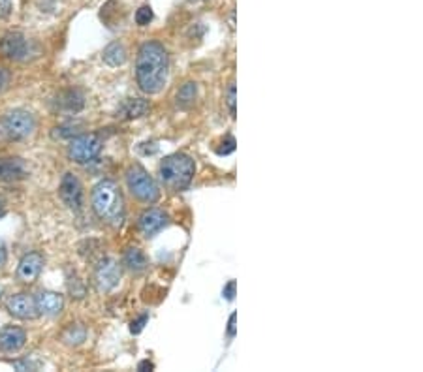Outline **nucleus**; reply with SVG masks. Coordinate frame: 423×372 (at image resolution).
I'll use <instances>...</instances> for the list:
<instances>
[{
    "label": "nucleus",
    "mask_w": 423,
    "mask_h": 372,
    "mask_svg": "<svg viewBox=\"0 0 423 372\" xmlns=\"http://www.w3.org/2000/svg\"><path fill=\"white\" fill-rule=\"evenodd\" d=\"M102 59L109 66H123L126 62V48H124L121 41H113V43H109L104 49Z\"/></svg>",
    "instance_id": "dca6fc26"
},
{
    "label": "nucleus",
    "mask_w": 423,
    "mask_h": 372,
    "mask_svg": "<svg viewBox=\"0 0 423 372\" xmlns=\"http://www.w3.org/2000/svg\"><path fill=\"white\" fill-rule=\"evenodd\" d=\"M235 288H237V284H235V280H231V282L224 288V297L228 299V301H231L235 297Z\"/></svg>",
    "instance_id": "a878e982"
},
{
    "label": "nucleus",
    "mask_w": 423,
    "mask_h": 372,
    "mask_svg": "<svg viewBox=\"0 0 423 372\" xmlns=\"http://www.w3.org/2000/svg\"><path fill=\"white\" fill-rule=\"evenodd\" d=\"M29 175V170L21 158H0V181H21Z\"/></svg>",
    "instance_id": "2eb2a0df"
},
{
    "label": "nucleus",
    "mask_w": 423,
    "mask_h": 372,
    "mask_svg": "<svg viewBox=\"0 0 423 372\" xmlns=\"http://www.w3.org/2000/svg\"><path fill=\"white\" fill-rule=\"evenodd\" d=\"M153 371L154 368V365L153 363H151V361H143V363H140V371Z\"/></svg>",
    "instance_id": "c756f323"
},
{
    "label": "nucleus",
    "mask_w": 423,
    "mask_h": 372,
    "mask_svg": "<svg viewBox=\"0 0 423 372\" xmlns=\"http://www.w3.org/2000/svg\"><path fill=\"white\" fill-rule=\"evenodd\" d=\"M196 96H198V87L196 83H184L179 92H177V106L179 107H190L196 102Z\"/></svg>",
    "instance_id": "6ab92c4d"
},
{
    "label": "nucleus",
    "mask_w": 423,
    "mask_h": 372,
    "mask_svg": "<svg viewBox=\"0 0 423 372\" xmlns=\"http://www.w3.org/2000/svg\"><path fill=\"white\" fill-rule=\"evenodd\" d=\"M149 102L147 100H141V98H134V100H128L123 106L121 113H123V117L126 118H137L143 117L145 113L149 111Z\"/></svg>",
    "instance_id": "a211bd4d"
},
{
    "label": "nucleus",
    "mask_w": 423,
    "mask_h": 372,
    "mask_svg": "<svg viewBox=\"0 0 423 372\" xmlns=\"http://www.w3.org/2000/svg\"><path fill=\"white\" fill-rule=\"evenodd\" d=\"M41 267H43V258H41L38 252L27 254L23 260L19 261L18 278L25 284L34 282L36 278H38V275L41 273Z\"/></svg>",
    "instance_id": "ddd939ff"
},
{
    "label": "nucleus",
    "mask_w": 423,
    "mask_h": 372,
    "mask_svg": "<svg viewBox=\"0 0 423 372\" xmlns=\"http://www.w3.org/2000/svg\"><path fill=\"white\" fill-rule=\"evenodd\" d=\"M8 310L12 316L19 319H32L38 316V308H36L34 297L27 296V294H18L8 299Z\"/></svg>",
    "instance_id": "9d476101"
},
{
    "label": "nucleus",
    "mask_w": 423,
    "mask_h": 372,
    "mask_svg": "<svg viewBox=\"0 0 423 372\" xmlns=\"http://www.w3.org/2000/svg\"><path fill=\"white\" fill-rule=\"evenodd\" d=\"M36 308H38V314L57 316L65 308V299L60 294H55V291H41L36 297Z\"/></svg>",
    "instance_id": "4468645a"
},
{
    "label": "nucleus",
    "mask_w": 423,
    "mask_h": 372,
    "mask_svg": "<svg viewBox=\"0 0 423 372\" xmlns=\"http://www.w3.org/2000/svg\"><path fill=\"white\" fill-rule=\"evenodd\" d=\"M151 21H153V10H151V6H141L135 12V23L140 25V27H145Z\"/></svg>",
    "instance_id": "412c9836"
},
{
    "label": "nucleus",
    "mask_w": 423,
    "mask_h": 372,
    "mask_svg": "<svg viewBox=\"0 0 423 372\" xmlns=\"http://www.w3.org/2000/svg\"><path fill=\"white\" fill-rule=\"evenodd\" d=\"M102 151V137L98 134H83L72 139L68 147V156L77 164H87L94 160Z\"/></svg>",
    "instance_id": "39448f33"
},
{
    "label": "nucleus",
    "mask_w": 423,
    "mask_h": 372,
    "mask_svg": "<svg viewBox=\"0 0 423 372\" xmlns=\"http://www.w3.org/2000/svg\"><path fill=\"white\" fill-rule=\"evenodd\" d=\"M220 145H222V147H218V151H217L220 156H222V154L226 156V154L234 153V151H235V139H234V137H228V139L220 143Z\"/></svg>",
    "instance_id": "4be33fe9"
},
{
    "label": "nucleus",
    "mask_w": 423,
    "mask_h": 372,
    "mask_svg": "<svg viewBox=\"0 0 423 372\" xmlns=\"http://www.w3.org/2000/svg\"><path fill=\"white\" fill-rule=\"evenodd\" d=\"M170 224V219L160 209H149L140 216V230L145 237H154Z\"/></svg>",
    "instance_id": "1a4fd4ad"
},
{
    "label": "nucleus",
    "mask_w": 423,
    "mask_h": 372,
    "mask_svg": "<svg viewBox=\"0 0 423 372\" xmlns=\"http://www.w3.org/2000/svg\"><path fill=\"white\" fill-rule=\"evenodd\" d=\"M25 343H27V333L21 327L8 325L4 329H0V352L13 354L23 348Z\"/></svg>",
    "instance_id": "f8f14e48"
},
{
    "label": "nucleus",
    "mask_w": 423,
    "mask_h": 372,
    "mask_svg": "<svg viewBox=\"0 0 423 372\" xmlns=\"http://www.w3.org/2000/svg\"><path fill=\"white\" fill-rule=\"evenodd\" d=\"M126 184H128L130 194L134 195L135 200L143 201V203H154L159 201L160 190L153 177L149 175L143 167L134 165L126 172Z\"/></svg>",
    "instance_id": "20e7f679"
},
{
    "label": "nucleus",
    "mask_w": 423,
    "mask_h": 372,
    "mask_svg": "<svg viewBox=\"0 0 423 372\" xmlns=\"http://www.w3.org/2000/svg\"><path fill=\"white\" fill-rule=\"evenodd\" d=\"M94 213L106 224L121 226L124 220V201L121 190L113 181H100L90 194Z\"/></svg>",
    "instance_id": "f03ea898"
},
{
    "label": "nucleus",
    "mask_w": 423,
    "mask_h": 372,
    "mask_svg": "<svg viewBox=\"0 0 423 372\" xmlns=\"http://www.w3.org/2000/svg\"><path fill=\"white\" fill-rule=\"evenodd\" d=\"M170 74V59L168 51L159 41H147L140 48L135 60V77L143 92L156 95L164 89Z\"/></svg>",
    "instance_id": "f257e3e1"
},
{
    "label": "nucleus",
    "mask_w": 423,
    "mask_h": 372,
    "mask_svg": "<svg viewBox=\"0 0 423 372\" xmlns=\"http://www.w3.org/2000/svg\"><path fill=\"white\" fill-rule=\"evenodd\" d=\"M196 172L194 160L187 154H171L160 164L162 183L170 190H182L192 183Z\"/></svg>",
    "instance_id": "7ed1b4c3"
},
{
    "label": "nucleus",
    "mask_w": 423,
    "mask_h": 372,
    "mask_svg": "<svg viewBox=\"0 0 423 372\" xmlns=\"http://www.w3.org/2000/svg\"><path fill=\"white\" fill-rule=\"evenodd\" d=\"M2 126L12 139H25V137L32 136V132L36 130V120L32 113L25 111V109H13L4 117Z\"/></svg>",
    "instance_id": "423d86ee"
},
{
    "label": "nucleus",
    "mask_w": 423,
    "mask_h": 372,
    "mask_svg": "<svg viewBox=\"0 0 423 372\" xmlns=\"http://www.w3.org/2000/svg\"><path fill=\"white\" fill-rule=\"evenodd\" d=\"M60 106L66 107L68 111H79L83 107V96L77 90H68L60 96Z\"/></svg>",
    "instance_id": "aec40b11"
},
{
    "label": "nucleus",
    "mask_w": 423,
    "mask_h": 372,
    "mask_svg": "<svg viewBox=\"0 0 423 372\" xmlns=\"http://www.w3.org/2000/svg\"><path fill=\"white\" fill-rule=\"evenodd\" d=\"M13 0H0V18H8L12 13Z\"/></svg>",
    "instance_id": "b1692460"
},
{
    "label": "nucleus",
    "mask_w": 423,
    "mask_h": 372,
    "mask_svg": "<svg viewBox=\"0 0 423 372\" xmlns=\"http://www.w3.org/2000/svg\"><path fill=\"white\" fill-rule=\"evenodd\" d=\"M147 314H143V316H140V318L135 319V322H132V327H130V331L134 333V335H137V333H141L143 331V327H145V324H147Z\"/></svg>",
    "instance_id": "5701e85b"
},
{
    "label": "nucleus",
    "mask_w": 423,
    "mask_h": 372,
    "mask_svg": "<svg viewBox=\"0 0 423 372\" xmlns=\"http://www.w3.org/2000/svg\"><path fill=\"white\" fill-rule=\"evenodd\" d=\"M6 83H8V74L4 68H0V90L4 89L6 87Z\"/></svg>",
    "instance_id": "c85d7f7f"
},
{
    "label": "nucleus",
    "mask_w": 423,
    "mask_h": 372,
    "mask_svg": "<svg viewBox=\"0 0 423 372\" xmlns=\"http://www.w3.org/2000/svg\"><path fill=\"white\" fill-rule=\"evenodd\" d=\"M228 106H229V111H231V115L235 117V87L234 85H229V89H228Z\"/></svg>",
    "instance_id": "393cba45"
},
{
    "label": "nucleus",
    "mask_w": 423,
    "mask_h": 372,
    "mask_svg": "<svg viewBox=\"0 0 423 372\" xmlns=\"http://www.w3.org/2000/svg\"><path fill=\"white\" fill-rule=\"evenodd\" d=\"M0 294H2V289H0Z\"/></svg>",
    "instance_id": "7c9ffc66"
},
{
    "label": "nucleus",
    "mask_w": 423,
    "mask_h": 372,
    "mask_svg": "<svg viewBox=\"0 0 423 372\" xmlns=\"http://www.w3.org/2000/svg\"><path fill=\"white\" fill-rule=\"evenodd\" d=\"M60 200L65 201V205L68 209H74V211H79L83 205V186L79 183V179L74 175V173H66L62 181H60V188H59Z\"/></svg>",
    "instance_id": "6e6552de"
},
{
    "label": "nucleus",
    "mask_w": 423,
    "mask_h": 372,
    "mask_svg": "<svg viewBox=\"0 0 423 372\" xmlns=\"http://www.w3.org/2000/svg\"><path fill=\"white\" fill-rule=\"evenodd\" d=\"M123 261L132 273H141L147 269V258H145V254L141 252L140 248H128L124 252Z\"/></svg>",
    "instance_id": "f3484780"
},
{
    "label": "nucleus",
    "mask_w": 423,
    "mask_h": 372,
    "mask_svg": "<svg viewBox=\"0 0 423 372\" xmlns=\"http://www.w3.org/2000/svg\"><path fill=\"white\" fill-rule=\"evenodd\" d=\"M6 258H8L6 247H4V242L0 241V269L6 266Z\"/></svg>",
    "instance_id": "bb28decb"
},
{
    "label": "nucleus",
    "mask_w": 423,
    "mask_h": 372,
    "mask_svg": "<svg viewBox=\"0 0 423 372\" xmlns=\"http://www.w3.org/2000/svg\"><path fill=\"white\" fill-rule=\"evenodd\" d=\"M119 280H121V267L115 260H104L98 263L96 271H94V282L96 288L102 294H107L112 289L117 288Z\"/></svg>",
    "instance_id": "0eeeda50"
},
{
    "label": "nucleus",
    "mask_w": 423,
    "mask_h": 372,
    "mask_svg": "<svg viewBox=\"0 0 423 372\" xmlns=\"http://www.w3.org/2000/svg\"><path fill=\"white\" fill-rule=\"evenodd\" d=\"M235 319H237V314H231V316H229V327H228L229 337H234L235 335Z\"/></svg>",
    "instance_id": "cd10ccee"
},
{
    "label": "nucleus",
    "mask_w": 423,
    "mask_h": 372,
    "mask_svg": "<svg viewBox=\"0 0 423 372\" xmlns=\"http://www.w3.org/2000/svg\"><path fill=\"white\" fill-rule=\"evenodd\" d=\"M0 53L6 59L21 60L27 55V38L19 32H8L2 40H0Z\"/></svg>",
    "instance_id": "9b49d317"
}]
</instances>
